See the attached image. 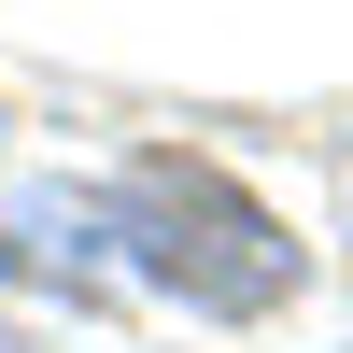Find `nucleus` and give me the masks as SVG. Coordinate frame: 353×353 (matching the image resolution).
<instances>
[{"mask_svg":"<svg viewBox=\"0 0 353 353\" xmlns=\"http://www.w3.org/2000/svg\"><path fill=\"white\" fill-rule=\"evenodd\" d=\"M0 353H28V339H0Z\"/></svg>","mask_w":353,"mask_h":353,"instance_id":"2","label":"nucleus"},{"mask_svg":"<svg viewBox=\"0 0 353 353\" xmlns=\"http://www.w3.org/2000/svg\"><path fill=\"white\" fill-rule=\"evenodd\" d=\"M128 212L156 226V254H141V269H156L184 311H269L283 283H297V241H283L254 198H226L212 170H170V156H156V170L128 184Z\"/></svg>","mask_w":353,"mask_h":353,"instance_id":"1","label":"nucleus"}]
</instances>
